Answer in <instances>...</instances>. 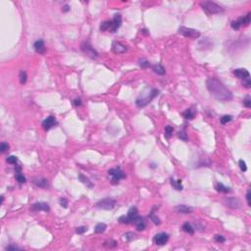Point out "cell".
I'll return each mask as SVG.
<instances>
[{"mask_svg": "<svg viewBox=\"0 0 251 251\" xmlns=\"http://www.w3.org/2000/svg\"><path fill=\"white\" fill-rule=\"evenodd\" d=\"M19 79H20V82L21 84H25L27 82L28 80V75L25 71H20L19 73Z\"/></svg>", "mask_w": 251, "mask_h": 251, "instance_id": "83f0119b", "label": "cell"}, {"mask_svg": "<svg viewBox=\"0 0 251 251\" xmlns=\"http://www.w3.org/2000/svg\"><path fill=\"white\" fill-rule=\"evenodd\" d=\"M225 205L227 207L231 209H240L242 206V203L241 201L239 200V198H235V197H229V198H226L225 199Z\"/></svg>", "mask_w": 251, "mask_h": 251, "instance_id": "9c48e42d", "label": "cell"}, {"mask_svg": "<svg viewBox=\"0 0 251 251\" xmlns=\"http://www.w3.org/2000/svg\"><path fill=\"white\" fill-rule=\"evenodd\" d=\"M173 131H174V128L172 126H167L165 128V136L167 138H170L171 136L173 134Z\"/></svg>", "mask_w": 251, "mask_h": 251, "instance_id": "f546056e", "label": "cell"}, {"mask_svg": "<svg viewBox=\"0 0 251 251\" xmlns=\"http://www.w3.org/2000/svg\"><path fill=\"white\" fill-rule=\"evenodd\" d=\"M182 229H183V232H186V234H194V229H193L192 226H191L189 223H185V224L183 225Z\"/></svg>", "mask_w": 251, "mask_h": 251, "instance_id": "d4e9b609", "label": "cell"}, {"mask_svg": "<svg viewBox=\"0 0 251 251\" xmlns=\"http://www.w3.org/2000/svg\"><path fill=\"white\" fill-rule=\"evenodd\" d=\"M234 74L235 77L239 79L242 80V81H246V80H250V74L246 69H235L234 71Z\"/></svg>", "mask_w": 251, "mask_h": 251, "instance_id": "4fadbf2b", "label": "cell"}, {"mask_svg": "<svg viewBox=\"0 0 251 251\" xmlns=\"http://www.w3.org/2000/svg\"><path fill=\"white\" fill-rule=\"evenodd\" d=\"M33 48H35V52L38 53V54H44L45 53V44H44V41L42 39H38L33 44Z\"/></svg>", "mask_w": 251, "mask_h": 251, "instance_id": "e0dca14e", "label": "cell"}, {"mask_svg": "<svg viewBox=\"0 0 251 251\" xmlns=\"http://www.w3.org/2000/svg\"><path fill=\"white\" fill-rule=\"evenodd\" d=\"M178 138H180V139H183V140H187V136H186V133H185V129H183V131H180V133H178Z\"/></svg>", "mask_w": 251, "mask_h": 251, "instance_id": "74e56055", "label": "cell"}, {"mask_svg": "<svg viewBox=\"0 0 251 251\" xmlns=\"http://www.w3.org/2000/svg\"><path fill=\"white\" fill-rule=\"evenodd\" d=\"M133 224L136 225V230H138V231H139V232L144 231V230H145V227H146V222H145V220H144V218H142V217H139V216L138 217V218H136V220L134 221Z\"/></svg>", "mask_w": 251, "mask_h": 251, "instance_id": "ac0fdd59", "label": "cell"}, {"mask_svg": "<svg viewBox=\"0 0 251 251\" xmlns=\"http://www.w3.org/2000/svg\"><path fill=\"white\" fill-rule=\"evenodd\" d=\"M178 33L185 37L193 38V39H196V38H198L200 37V32H199L198 30H194V28H186V27L178 28Z\"/></svg>", "mask_w": 251, "mask_h": 251, "instance_id": "8992f818", "label": "cell"}, {"mask_svg": "<svg viewBox=\"0 0 251 251\" xmlns=\"http://www.w3.org/2000/svg\"><path fill=\"white\" fill-rule=\"evenodd\" d=\"M158 92L159 91L157 89H152L151 92H150L149 94L147 95V96L138 98V99H136V106H138V108H142V107H144V106H146L155 96H156V95H158Z\"/></svg>", "mask_w": 251, "mask_h": 251, "instance_id": "5b68a950", "label": "cell"}, {"mask_svg": "<svg viewBox=\"0 0 251 251\" xmlns=\"http://www.w3.org/2000/svg\"><path fill=\"white\" fill-rule=\"evenodd\" d=\"M56 125H57V121L52 116H49V117H47L42 122V128L44 129L45 131H49L50 129H52L53 127H55Z\"/></svg>", "mask_w": 251, "mask_h": 251, "instance_id": "7c38bea8", "label": "cell"}, {"mask_svg": "<svg viewBox=\"0 0 251 251\" xmlns=\"http://www.w3.org/2000/svg\"><path fill=\"white\" fill-rule=\"evenodd\" d=\"M125 237L128 241H131V240L136 239V234H134L133 232H127V234H125Z\"/></svg>", "mask_w": 251, "mask_h": 251, "instance_id": "836d02e7", "label": "cell"}, {"mask_svg": "<svg viewBox=\"0 0 251 251\" xmlns=\"http://www.w3.org/2000/svg\"><path fill=\"white\" fill-rule=\"evenodd\" d=\"M30 210L32 211H45L48 212L50 210V207L46 202H37L33 203L32 206L30 207Z\"/></svg>", "mask_w": 251, "mask_h": 251, "instance_id": "5bb4252c", "label": "cell"}, {"mask_svg": "<svg viewBox=\"0 0 251 251\" xmlns=\"http://www.w3.org/2000/svg\"><path fill=\"white\" fill-rule=\"evenodd\" d=\"M239 168L242 172H245L247 170V167H246V163H245L243 160H239Z\"/></svg>", "mask_w": 251, "mask_h": 251, "instance_id": "60d3db41", "label": "cell"}, {"mask_svg": "<svg viewBox=\"0 0 251 251\" xmlns=\"http://www.w3.org/2000/svg\"><path fill=\"white\" fill-rule=\"evenodd\" d=\"M104 245H105V246H107V247L113 248V247H116V245H117V242H116L115 240H110V241L105 242Z\"/></svg>", "mask_w": 251, "mask_h": 251, "instance_id": "b9f144b4", "label": "cell"}, {"mask_svg": "<svg viewBox=\"0 0 251 251\" xmlns=\"http://www.w3.org/2000/svg\"><path fill=\"white\" fill-rule=\"evenodd\" d=\"M127 224H133L136 218L138 217V210L136 207H131L127 215Z\"/></svg>", "mask_w": 251, "mask_h": 251, "instance_id": "8fae6325", "label": "cell"}, {"mask_svg": "<svg viewBox=\"0 0 251 251\" xmlns=\"http://www.w3.org/2000/svg\"><path fill=\"white\" fill-rule=\"evenodd\" d=\"M74 105L75 106H81L82 105V100H81V98H76V99L74 100Z\"/></svg>", "mask_w": 251, "mask_h": 251, "instance_id": "c3c4849f", "label": "cell"}, {"mask_svg": "<svg viewBox=\"0 0 251 251\" xmlns=\"http://www.w3.org/2000/svg\"><path fill=\"white\" fill-rule=\"evenodd\" d=\"M149 218L152 220V222H153L155 225H160V224H161V221H160V219L156 216V215L154 214V211H153V210H152L151 213H150Z\"/></svg>", "mask_w": 251, "mask_h": 251, "instance_id": "f1b7e54d", "label": "cell"}, {"mask_svg": "<svg viewBox=\"0 0 251 251\" xmlns=\"http://www.w3.org/2000/svg\"><path fill=\"white\" fill-rule=\"evenodd\" d=\"M60 205L64 208H67L68 207V200L66 198H60Z\"/></svg>", "mask_w": 251, "mask_h": 251, "instance_id": "ee69618b", "label": "cell"}, {"mask_svg": "<svg viewBox=\"0 0 251 251\" xmlns=\"http://www.w3.org/2000/svg\"><path fill=\"white\" fill-rule=\"evenodd\" d=\"M82 50L84 51V52L86 54L87 56L90 57V58L94 59V58H97L98 57V52L96 50H95L94 48L92 47L91 45L89 44V42H84L81 46Z\"/></svg>", "mask_w": 251, "mask_h": 251, "instance_id": "ba28073f", "label": "cell"}, {"mask_svg": "<svg viewBox=\"0 0 251 251\" xmlns=\"http://www.w3.org/2000/svg\"><path fill=\"white\" fill-rule=\"evenodd\" d=\"M87 231V227H77V230H76V232L77 234H84L85 232Z\"/></svg>", "mask_w": 251, "mask_h": 251, "instance_id": "ab89813d", "label": "cell"}, {"mask_svg": "<svg viewBox=\"0 0 251 251\" xmlns=\"http://www.w3.org/2000/svg\"><path fill=\"white\" fill-rule=\"evenodd\" d=\"M183 116L186 120H192L195 116V112H193L191 109H186L185 112L183 113Z\"/></svg>", "mask_w": 251, "mask_h": 251, "instance_id": "4316f807", "label": "cell"}, {"mask_svg": "<svg viewBox=\"0 0 251 251\" xmlns=\"http://www.w3.org/2000/svg\"><path fill=\"white\" fill-rule=\"evenodd\" d=\"M171 185H172L173 187L177 190H183V186L182 185V180H176L174 178H171Z\"/></svg>", "mask_w": 251, "mask_h": 251, "instance_id": "603a6c76", "label": "cell"}, {"mask_svg": "<svg viewBox=\"0 0 251 251\" xmlns=\"http://www.w3.org/2000/svg\"><path fill=\"white\" fill-rule=\"evenodd\" d=\"M215 188H216L217 191L222 192V193H230L232 191L231 189H230V187L225 186L223 183H217L216 185H215Z\"/></svg>", "mask_w": 251, "mask_h": 251, "instance_id": "44dd1931", "label": "cell"}, {"mask_svg": "<svg viewBox=\"0 0 251 251\" xmlns=\"http://www.w3.org/2000/svg\"><path fill=\"white\" fill-rule=\"evenodd\" d=\"M152 70L154 71V73H156L157 75H160V76H163V75L166 74V71H165V68L160 64H157V65H153L151 66Z\"/></svg>", "mask_w": 251, "mask_h": 251, "instance_id": "7402d4cb", "label": "cell"}, {"mask_svg": "<svg viewBox=\"0 0 251 251\" xmlns=\"http://www.w3.org/2000/svg\"><path fill=\"white\" fill-rule=\"evenodd\" d=\"M169 240V234L166 232H159L153 237V242L156 245H164Z\"/></svg>", "mask_w": 251, "mask_h": 251, "instance_id": "30bf717a", "label": "cell"}, {"mask_svg": "<svg viewBox=\"0 0 251 251\" xmlns=\"http://www.w3.org/2000/svg\"><path fill=\"white\" fill-rule=\"evenodd\" d=\"M250 18H251V14H250V13H248L246 16L240 17L239 19L236 20V21H237V23L239 24L240 27H242V26H248L250 24V21H251Z\"/></svg>", "mask_w": 251, "mask_h": 251, "instance_id": "ffe728a7", "label": "cell"}, {"mask_svg": "<svg viewBox=\"0 0 251 251\" xmlns=\"http://www.w3.org/2000/svg\"><path fill=\"white\" fill-rule=\"evenodd\" d=\"M250 198H251V192H250V189H248V190H247V193H246V200H247V204H248V206H250V205H251V200H250Z\"/></svg>", "mask_w": 251, "mask_h": 251, "instance_id": "bcb514c9", "label": "cell"}, {"mask_svg": "<svg viewBox=\"0 0 251 251\" xmlns=\"http://www.w3.org/2000/svg\"><path fill=\"white\" fill-rule=\"evenodd\" d=\"M15 177H16V180L20 183H25L26 182H27V180H26V178L24 177V175L21 174V172H16V176H15Z\"/></svg>", "mask_w": 251, "mask_h": 251, "instance_id": "4dcf8cb0", "label": "cell"}, {"mask_svg": "<svg viewBox=\"0 0 251 251\" xmlns=\"http://www.w3.org/2000/svg\"><path fill=\"white\" fill-rule=\"evenodd\" d=\"M3 200H4V197L3 196H1V203H3Z\"/></svg>", "mask_w": 251, "mask_h": 251, "instance_id": "f907efd6", "label": "cell"}, {"mask_svg": "<svg viewBox=\"0 0 251 251\" xmlns=\"http://www.w3.org/2000/svg\"><path fill=\"white\" fill-rule=\"evenodd\" d=\"M231 26H232V28H234V30H239V28H240V26H239V23H237V21H232Z\"/></svg>", "mask_w": 251, "mask_h": 251, "instance_id": "f6af8a7d", "label": "cell"}, {"mask_svg": "<svg viewBox=\"0 0 251 251\" xmlns=\"http://www.w3.org/2000/svg\"><path fill=\"white\" fill-rule=\"evenodd\" d=\"M106 229H107V225L104 223H99L95 227L94 232L95 234H102V232H104L106 231Z\"/></svg>", "mask_w": 251, "mask_h": 251, "instance_id": "cb8c5ba5", "label": "cell"}, {"mask_svg": "<svg viewBox=\"0 0 251 251\" xmlns=\"http://www.w3.org/2000/svg\"><path fill=\"white\" fill-rule=\"evenodd\" d=\"M127 46L124 45L123 43L119 42V41H114L112 43V51L116 54H122L126 52Z\"/></svg>", "mask_w": 251, "mask_h": 251, "instance_id": "9a60e30c", "label": "cell"}, {"mask_svg": "<svg viewBox=\"0 0 251 251\" xmlns=\"http://www.w3.org/2000/svg\"><path fill=\"white\" fill-rule=\"evenodd\" d=\"M32 183H35L37 187H41V188H47L49 185H48V180H46L44 178H41V177H37V178H33L32 180Z\"/></svg>", "mask_w": 251, "mask_h": 251, "instance_id": "2e32d148", "label": "cell"}, {"mask_svg": "<svg viewBox=\"0 0 251 251\" xmlns=\"http://www.w3.org/2000/svg\"><path fill=\"white\" fill-rule=\"evenodd\" d=\"M139 66H140V68H142V69H146V68L151 67L150 63L148 61H146V60H141L140 62H139Z\"/></svg>", "mask_w": 251, "mask_h": 251, "instance_id": "8d00e7d4", "label": "cell"}, {"mask_svg": "<svg viewBox=\"0 0 251 251\" xmlns=\"http://www.w3.org/2000/svg\"><path fill=\"white\" fill-rule=\"evenodd\" d=\"M122 25V16L120 14H115L114 18L111 21H105L100 25V30L106 32L109 30L110 32H116L117 30Z\"/></svg>", "mask_w": 251, "mask_h": 251, "instance_id": "7a4b0ae2", "label": "cell"}, {"mask_svg": "<svg viewBox=\"0 0 251 251\" xmlns=\"http://www.w3.org/2000/svg\"><path fill=\"white\" fill-rule=\"evenodd\" d=\"M70 10H71V8H70V6H69V5H65V6L63 7V9H62V11L66 13V12H69Z\"/></svg>", "mask_w": 251, "mask_h": 251, "instance_id": "681fc988", "label": "cell"}, {"mask_svg": "<svg viewBox=\"0 0 251 251\" xmlns=\"http://www.w3.org/2000/svg\"><path fill=\"white\" fill-rule=\"evenodd\" d=\"M206 86L210 94L219 101H230L232 99V93L221 81L216 77H209Z\"/></svg>", "mask_w": 251, "mask_h": 251, "instance_id": "6da1fadb", "label": "cell"}, {"mask_svg": "<svg viewBox=\"0 0 251 251\" xmlns=\"http://www.w3.org/2000/svg\"><path fill=\"white\" fill-rule=\"evenodd\" d=\"M174 209H175L176 212H178V213H183V214L192 213V208L186 206V205H178V206H176Z\"/></svg>", "mask_w": 251, "mask_h": 251, "instance_id": "d6986e66", "label": "cell"}, {"mask_svg": "<svg viewBox=\"0 0 251 251\" xmlns=\"http://www.w3.org/2000/svg\"><path fill=\"white\" fill-rule=\"evenodd\" d=\"M5 250L7 251H14V250H22V248L21 247H18V246H15V245H9V246H7L6 248H5Z\"/></svg>", "mask_w": 251, "mask_h": 251, "instance_id": "7bdbcfd3", "label": "cell"}, {"mask_svg": "<svg viewBox=\"0 0 251 251\" xmlns=\"http://www.w3.org/2000/svg\"><path fill=\"white\" fill-rule=\"evenodd\" d=\"M242 84H243V86H245L246 89H249V87L251 86V81H250V80H246V81H243Z\"/></svg>", "mask_w": 251, "mask_h": 251, "instance_id": "7dc6e473", "label": "cell"}, {"mask_svg": "<svg viewBox=\"0 0 251 251\" xmlns=\"http://www.w3.org/2000/svg\"><path fill=\"white\" fill-rule=\"evenodd\" d=\"M6 161L9 163V164L11 165H16L17 162H18V158L16 156H13V155H11V156H8L6 159Z\"/></svg>", "mask_w": 251, "mask_h": 251, "instance_id": "d6a6232c", "label": "cell"}, {"mask_svg": "<svg viewBox=\"0 0 251 251\" xmlns=\"http://www.w3.org/2000/svg\"><path fill=\"white\" fill-rule=\"evenodd\" d=\"M116 206V200L113 198H104L100 200L99 202L96 203L95 207L103 210H112L114 207Z\"/></svg>", "mask_w": 251, "mask_h": 251, "instance_id": "52a82bcc", "label": "cell"}, {"mask_svg": "<svg viewBox=\"0 0 251 251\" xmlns=\"http://www.w3.org/2000/svg\"><path fill=\"white\" fill-rule=\"evenodd\" d=\"M243 105H244L246 108L251 107V98H250L249 95H247V96L243 99Z\"/></svg>", "mask_w": 251, "mask_h": 251, "instance_id": "e575fe53", "label": "cell"}, {"mask_svg": "<svg viewBox=\"0 0 251 251\" xmlns=\"http://www.w3.org/2000/svg\"><path fill=\"white\" fill-rule=\"evenodd\" d=\"M214 239H215V241L218 242V243H223V242L226 241V239H225L223 235H221V234H216L214 237Z\"/></svg>", "mask_w": 251, "mask_h": 251, "instance_id": "d590c367", "label": "cell"}, {"mask_svg": "<svg viewBox=\"0 0 251 251\" xmlns=\"http://www.w3.org/2000/svg\"><path fill=\"white\" fill-rule=\"evenodd\" d=\"M79 178H80V180H81L82 183H84V185H86L87 186H89V187H90V188L93 187V183L90 182L89 178H86L85 176H84L82 174H80V175H79Z\"/></svg>", "mask_w": 251, "mask_h": 251, "instance_id": "484cf974", "label": "cell"}, {"mask_svg": "<svg viewBox=\"0 0 251 251\" xmlns=\"http://www.w3.org/2000/svg\"><path fill=\"white\" fill-rule=\"evenodd\" d=\"M232 120V117L231 115H225L221 118V120L220 121H221V123L223 124V125H226V124L230 123Z\"/></svg>", "mask_w": 251, "mask_h": 251, "instance_id": "1f68e13d", "label": "cell"}, {"mask_svg": "<svg viewBox=\"0 0 251 251\" xmlns=\"http://www.w3.org/2000/svg\"><path fill=\"white\" fill-rule=\"evenodd\" d=\"M108 175L111 176V183H112V185H118L121 180L126 178L125 173L122 171L120 167L110 169L108 171Z\"/></svg>", "mask_w": 251, "mask_h": 251, "instance_id": "277c9868", "label": "cell"}, {"mask_svg": "<svg viewBox=\"0 0 251 251\" xmlns=\"http://www.w3.org/2000/svg\"><path fill=\"white\" fill-rule=\"evenodd\" d=\"M9 149V144L6 143V142H2L1 144H0V151L3 153V152L7 151V150Z\"/></svg>", "mask_w": 251, "mask_h": 251, "instance_id": "f35d334b", "label": "cell"}, {"mask_svg": "<svg viewBox=\"0 0 251 251\" xmlns=\"http://www.w3.org/2000/svg\"><path fill=\"white\" fill-rule=\"evenodd\" d=\"M200 5H201V7H202L203 11L205 12L207 15L221 14V13H223L225 11L223 7H221L220 5L212 1H204Z\"/></svg>", "mask_w": 251, "mask_h": 251, "instance_id": "3957f363", "label": "cell"}]
</instances>
